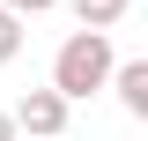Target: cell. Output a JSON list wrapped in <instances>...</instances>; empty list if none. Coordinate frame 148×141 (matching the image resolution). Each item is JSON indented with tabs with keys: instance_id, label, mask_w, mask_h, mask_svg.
<instances>
[{
	"instance_id": "1",
	"label": "cell",
	"mask_w": 148,
	"mask_h": 141,
	"mask_svg": "<svg viewBox=\"0 0 148 141\" xmlns=\"http://www.w3.org/2000/svg\"><path fill=\"white\" fill-rule=\"evenodd\" d=\"M111 37H96V30H74L67 45H59V59H52V97L59 104H82V97H96V89L111 82Z\"/></svg>"
},
{
	"instance_id": "2",
	"label": "cell",
	"mask_w": 148,
	"mask_h": 141,
	"mask_svg": "<svg viewBox=\"0 0 148 141\" xmlns=\"http://www.w3.org/2000/svg\"><path fill=\"white\" fill-rule=\"evenodd\" d=\"M8 119H15V134H37V141L67 134V104H59L52 89H30V97H22V104L8 111Z\"/></svg>"
},
{
	"instance_id": "3",
	"label": "cell",
	"mask_w": 148,
	"mask_h": 141,
	"mask_svg": "<svg viewBox=\"0 0 148 141\" xmlns=\"http://www.w3.org/2000/svg\"><path fill=\"white\" fill-rule=\"evenodd\" d=\"M111 89H119V104L133 119H148V59H119L111 67Z\"/></svg>"
},
{
	"instance_id": "4",
	"label": "cell",
	"mask_w": 148,
	"mask_h": 141,
	"mask_svg": "<svg viewBox=\"0 0 148 141\" xmlns=\"http://www.w3.org/2000/svg\"><path fill=\"white\" fill-rule=\"evenodd\" d=\"M67 8H74V22H82V30H96V37H111V22L126 15L133 0H67Z\"/></svg>"
},
{
	"instance_id": "5",
	"label": "cell",
	"mask_w": 148,
	"mask_h": 141,
	"mask_svg": "<svg viewBox=\"0 0 148 141\" xmlns=\"http://www.w3.org/2000/svg\"><path fill=\"white\" fill-rule=\"evenodd\" d=\"M15 52H22V22L8 15V8H0V67H8V59H15Z\"/></svg>"
},
{
	"instance_id": "6",
	"label": "cell",
	"mask_w": 148,
	"mask_h": 141,
	"mask_svg": "<svg viewBox=\"0 0 148 141\" xmlns=\"http://www.w3.org/2000/svg\"><path fill=\"white\" fill-rule=\"evenodd\" d=\"M45 8H52V0H8V15H15V22H22V15H45Z\"/></svg>"
},
{
	"instance_id": "7",
	"label": "cell",
	"mask_w": 148,
	"mask_h": 141,
	"mask_svg": "<svg viewBox=\"0 0 148 141\" xmlns=\"http://www.w3.org/2000/svg\"><path fill=\"white\" fill-rule=\"evenodd\" d=\"M0 141H15V119H8V111H0Z\"/></svg>"
}]
</instances>
